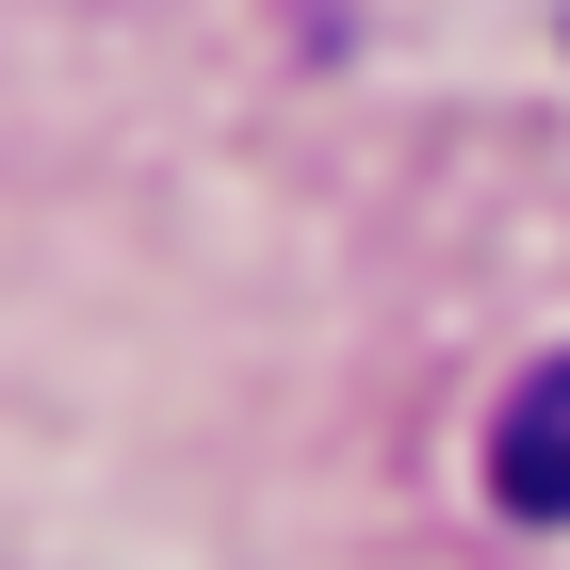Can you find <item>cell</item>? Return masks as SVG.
Here are the masks:
<instances>
[{
	"label": "cell",
	"mask_w": 570,
	"mask_h": 570,
	"mask_svg": "<svg viewBox=\"0 0 570 570\" xmlns=\"http://www.w3.org/2000/svg\"><path fill=\"white\" fill-rule=\"evenodd\" d=\"M489 489L522 505V522H570V358H538L505 424H489Z\"/></svg>",
	"instance_id": "1"
}]
</instances>
